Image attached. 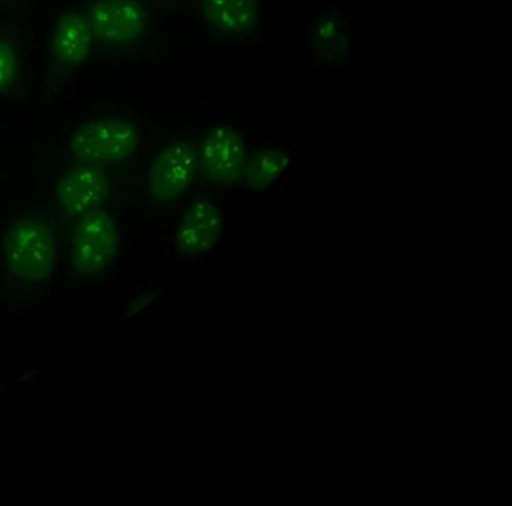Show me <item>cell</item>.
Returning a JSON list of instances; mask_svg holds the SVG:
<instances>
[{
	"label": "cell",
	"mask_w": 512,
	"mask_h": 506,
	"mask_svg": "<svg viewBox=\"0 0 512 506\" xmlns=\"http://www.w3.org/2000/svg\"><path fill=\"white\" fill-rule=\"evenodd\" d=\"M199 154L188 140H176L164 146L146 175V184L152 199L157 202H175L181 199L199 172Z\"/></svg>",
	"instance_id": "obj_3"
},
{
	"label": "cell",
	"mask_w": 512,
	"mask_h": 506,
	"mask_svg": "<svg viewBox=\"0 0 512 506\" xmlns=\"http://www.w3.org/2000/svg\"><path fill=\"white\" fill-rule=\"evenodd\" d=\"M202 16L221 34L247 37L262 19V0H202Z\"/></svg>",
	"instance_id": "obj_10"
},
{
	"label": "cell",
	"mask_w": 512,
	"mask_h": 506,
	"mask_svg": "<svg viewBox=\"0 0 512 506\" xmlns=\"http://www.w3.org/2000/svg\"><path fill=\"white\" fill-rule=\"evenodd\" d=\"M140 133L127 119H95L82 125L71 136L70 151L74 160L89 166L106 167L124 163L136 154Z\"/></svg>",
	"instance_id": "obj_2"
},
{
	"label": "cell",
	"mask_w": 512,
	"mask_h": 506,
	"mask_svg": "<svg viewBox=\"0 0 512 506\" xmlns=\"http://www.w3.org/2000/svg\"><path fill=\"white\" fill-rule=\"evenodd\" d=\"M310 47L317 61L340 65L352 49V35L338 14L325 13L316 20L310 32Z\"/></svg>",
	"instance_id": "obj_11"
},
{
	"label": "cell",
	"mask_w": 512,
	"mask_h": 506,
	"mask_svg": "<svg viewBox=\"0 0 512 506\" xmlns=\"http://www.w3.org/2000/svg\"><path fill=\"white\" fill-rule=\"evenodd\" d=\"M110 194L109 176L103 167L79 164L67 170L56 190L59 205L74 217L100 211Z\"/></svg>",
	"instance_id": "obj_8"
},
{
	"label": "cell",
	"mask_w": 512,
	"mask_h": 506,
	"mask_svg": "<svg viewBox=\"0 0 512 506\" xmlns=\"http://www.w3.org/2000/svg\"><path fill=\"white\" fill-rule=\"evenodd\" d=\"M118 250V229L109 214L100 209L80 217L73 241V263L77 271L100 274L112 265Z\"/></svg>",
	"instance_id": "obj_4"
},
{
	"label": "cell",
	"mask_w": 512,
	"mask_h": 506,
	"mask_svg": "<svg viewBox=\"0 0 512 506\" xmlns=\"http://www.w3.org/2000/svg\"><path fill=\"white\" fill-rule=\"evenodd\" d=\"M224 214L220 206L205 197H197L188 205L175 244L179 254L200 257L211 251L224 235Z\"/></svg>",
	"instance_id": "obj_7"
},
{
	"label": "cell",
	"mask_w": 512,
	"mask_h": 506,
	"mask_svg": "<svg viewBox=\"0 0 512 506\" xmlns=\"http://www.w3.org/2000/svg\"><path fill=\"white\" fill-rule=\"evenodd\" d=\"M19 71V56L13 44L0 40V92L16 82Z\"/></svg>",
	"instance_id": "obj_13"
},
{
	"label": "cell",
	"mask_w": 512,
	"mask_h": 506,
	"mask_svg": "<svg viewBox=\"0 0 512 506\" xmlns=\"http://www.w3.org/2000/svg\"><path fill=\"white\" fill-rule=\"evenodd\" d=\"M292 155L283 148H262L251 152L245 163L242 182L248 190L263 193L271 188L290 166Z\"/></svg>",
	"instance_id": "obj_12"
},
{
	"label": "cell",
	"mask_w": 512,
	"mask_h": 506,
	"mask_svg": "<svg viewBox=\"0 0 512 506\" xmlns=\"http://www.w3.org/2000/svg\"><path fill=\"white\" fill-rule=\"evenodd\" d=\"M199 169L218 185H235L242 181L247 163V145L244 137L229 125L212 128L199 151Z\"/></svg>",
	"instance_id": "obj_6"
},
{
	"label": "cell",
	"mask_w": 512,
	"mask_h": 506,
	"mask_svg": "<svg viewBox=\"0 0 512 506\" xmlns=\"http://www.w3.org/2000/svg\"><path fill=\"white\" fill-rule=\"evenodd\" d=\"M5 266L25 283L49 280L55 268L56 244L52 226L38 218H25L10 227L2 244Z\"/></svg>",
	"instance_id": "obj_1"
},
{
	"label": "cell",
	"mask_w": 512,
	"mask_h": 506,
	"mask_svg": "<svg viewBox=\"0 0 512 506\" xmlns=\"http://www.w3.org/2000/svg\"><path fill=\"white\" fill-rule=\"evenodd\" d=\"M86 19L95 40L112 47L136 43L149 25L148 11L139 0H97Z\"/></svg>",
	"instance_id": "obj_5"
},
{
	"label": "cell",
	"mask_w": 512,
	"mask_h": 506,
	"mask_svg": "<svg viewBox=\"0 0 512 506\" xmlns=\"http://www.w3.org/2000/svg\"><path fill=\"white\" fill-rule=\"evenodd\" d=\"M94 41V32L85 16L79 13L62 14L50 38L53 61L62 68L79 67L91 55Z\"/></svg>",
	"instance_id": "obj_9"
}]
</instances>
